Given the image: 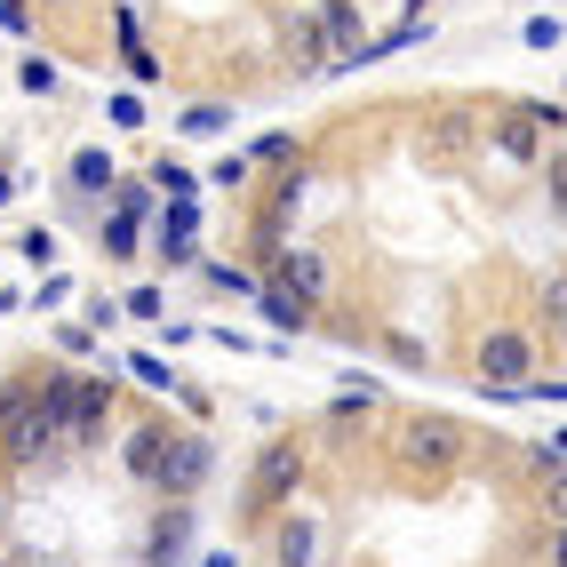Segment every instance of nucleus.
Returning a JSON list of instances; mask_svg holds the SVG:
<instances>
[{
  "label": "nucleus",
  "mask_w": 567,
  "mask_h": 567,
  "mask_svg": "<svg viewBox=\"0 0 567 567\" xmlns=\"http://www.w3.org/2000/svg\"><path fill=\"white\" fill-rule=\"evenodd\" d=\"M472 375H480V384H536V375H544V336H536V328H519V320L480 328Z\"/></svg>",
  "instance_id": "obj_3"
},
{
  "label": "nucleus",
  "mask_w": 567,
  "mask_h": 567,
  "mask_svg": "<svg viewBox=\"0 0 567 567\" xmlns=\"http://www.w3.org/2000/svg\"><path fill=\"white\" fill-rule=\"evenodd\" d=\"M208 472H216V447H208L200 432H168V456H161V472L144 480V487L168 496V504H193L200 487H208Z\"/></svg>",
  "instance_id": "obj_5"
},
{
  "label": "nucleus",
  "mask_w": 567,
  "mask_h": 567,
  "mask_svg": "<svg viewBox=\"0 0 567 567\" xmlns=\"http://www.w3.org/2000/svg\"><path fill=\"white\" fill-rule=\"evenodd\" d=\"M551 447H559V456H567V432H551Z\"/></svg>",
  "instance_id": "obj_38"
},
{
  "label": "nucleus",
  "mask_w": 567,
  "mask_h": 567,
  "mask_svg": "<svg viewBox=\"0 0 567 567\" xmlns=\"http://www.w3.org/2000/svg\"><path fill=\"white\" fill-rule=\"evenodd\" d=\"M121 305H128V320H168V288H161V280H144V288L121 296Z\"/></svg>",
  "instance_id": "obj_24"
},
{
  "label": "nucleus",
  "mask_w": 567,
  "mask_h": 567,
  "mask_svg": "<svg viewBox=\"0 0 567 567\" xmlns=\"http://www.w3.org/2000/svg\"><path fill=\"white\" fill-rule=\"evenodd\" d=\"M536 336H544L551 360H567V264L544 272V288H536Z\"/></svg>",
  "instance_id": "obj_9"
},
{
  "label": "nucleus",
  "mask_w": 567,
  "mask_h": 567,
  "mask_svg": "<svg viewBox=\"0 0 567 567\" xmlns=\"http://www.w3.org/2000/svg\"><path fill=\"white\" fill-rule=\"evenodd\" d=\"M248 168H256V161H248V153H233V161H216V176H208V184H224V193H233V184H248Z\"/></svg>",
  "instance_id": "obj_31"
},
{
  "label": "nucleus",
  "mask_w": 567,
  "mask_h": 567,
  "mask_svg": "<svg viewBox=\"0 0 567 567\" xmlns=\"http://www.w3.org/2000/svg\"><path fill=\"white\" fill-rule=\"evenodd\" d=\"M544 512L567 527V472H551V480H544Z\"/></svg>",
  "instance_id": "obj_32"
},
{
  "label": "nucleus",
  "mask_w": 567,
  "mask_h": 567,
  "mask_svg": "<svg viewBox=\"0 0 567 567\" xmlns=\"http://www.w3.org/2000/svg\"><path fill=\"white\" fill-rule=\"evenodd\" d=\"M320 41H328V72H336V64H344V56L360 49V9L328 0V9H320Z\"/></svg>",
  "instance_id": "obj_16"
},
{
  "label": "nucleus",
  "mask_w": 567,
  "mask_h": 567,
  "mask_svg": "<svg viewBox=\"0 0 567 567\" xmlns=\"http://www.w3.org/2000/svg\"><path fill=\"white\" fill-rule=\"evenodd\" d=\"M49 408L64 424V447H96V432L112 424V392L96 375H49Z\"/></svg>",
  "instance_id": "obj_4"
},
{
  "label": "nucleus",
  "mask_w": 567,
  "mask_h": 567,
  "mask_svg": "<svg viewBox=\"0 0 567 567\" xmlns=\"http://www.w3.org/2000/svg\"><path fill=\"white\" fill-rule=\"evenodd\" d=\"M392 456L415 472V480H447L464 456H472V440H464V424L456 415H432V408H415V415H400V432H392Z\"/></svg>",
  "instance_id": "obj_2"
},
{
  "label": "nucleus",
  "mask_w": 567,
  "mask_h": 567,
  "mask_svg": "<svg viewBox=\"0 0 567 567\" xmlns=\"http://www.w3.org/2000/svg\"><path fill=\"white\" fill-rule=\"evenodd\" d=\"M64 184L81 200H112V184H121V168H112V153H96V144H81V153L64 161Z\"/></svg>",
  "instance_id": "obj_12"
},
{
  "label": "nucleus",
  "mask_w": 567,
  "mask_h": 567,
  "mask_svg": "<svg viewBox=\"0 0 567 567\" xmlns=\"http://www.w3.org/2000/svg\"><path fill=\"white\" fill-rule=\"evenodd\" d=\"M144 551H153V567H176L184 551H193V504H168V512H161V527H153V544H144Z\"/></svg>",
  "instance_id": "obj_14"
},
{
  "label": "nucleus",
  "mask_w": 567,
  "mask_h": 567,
  "mask_svg": "<svg viewBox=\"0 0 567 567\" xmlns=\"http://www.w3.org/2000/svg\"><path fill=\"white\" fill-rule=\"evenodd\" d=\"M176 128H184V136H224V128H233V104H184Z\"/></svg>",
  "instance_id": "obj_19"
},
{
  "label": "nucleus",
  "mask_w": 567,
  "mask_h": 567,
  "mask_svg": "<svg viewBox=\"0 0 567 567\" xmlns=\"http://www.w3.org/2000/svg\"><path fill=\"white\" fill-rule=\"evenodd\" d=\"M519 472L527 480H551V472H567V456H559L551 440H536V447H519Z\"/></svg>",
  "instance_id": "obj_26"
},
{
  "label": "nucleus",
  "mask_w": 567,
  "mask_h": 567,
  "mask_svg": "<svg viewBox=\"0 0 567 567\" xmlns=\"http://www.w3.org/2000/svg\"><path fill=\"white\" fill-rule=\"evenodd\" d=\"M121 456H128V472H136V480H153V472H161V456H168V424H161V415H144V424L128 432Z\"/></svg>",
  "instance_id": "obj_15"
},
{
  "label": "nucleus",
  "mask_w": 567,
  "mask_h": 567,
  "mask_svg": "<svg viewBox=\"0 0 567 567\" xmlns=\"http://www.w3.org/2000/svg\"><path fill=\"white\" fill-rule=\"evenodd\" d=\"M104 121H112V128H144V96H136V89H121V96L104 104Z\"/></svg>",
  "instance_id": "obj_28"
},
{
  "label": "nucleus",
  "mask_w": 567,
  "mask_h": 567,
  "mask_svg": "<svg viewBox=\"0 0 567 567\" xmlns=\"http://www.w3.org/2000/svg\"><path fill=\"white\" fill-rule=\"evenodd\" d=\"M193 233H200V200H161V240H153V256H161V264H193Z\"/></svg>",
  "instance_id": "obj_10"
},
{
  "label": "nucleus",
  "mask_w": 567,
  "mask_h": 567,
  "mask_svg": "<svg viewBox=\"0 0 567 567\" xmlns=\"http://www.w3.org/2000/svg\"><path fill=\"white\" fill-rule=\"evenodd\" d=\"M9 200H17V176H9V168H0V208H9Z\"/></svg>",
  "instance_id": "obj_35"
},
{
  "label": "nucleus",
  "mask_w": 567,
  "mask_h": 567,
  "mask_svg": "<svg viewBox=\"0 0 567 567\" xmlns=\"http://www.w3.org/2000/svg\"><path fill=\"white\" fill-rule=\"evenodd\" d=\"M296 153H305V144H296V136H256V144H248V161H256V168H272V161L288 168Z\"/></svg>",
  "instance_id": "obj_27"
},
{
  "label": "nucleus",
  "mask_w": 567,
  "mask_h": 567,
  "mask_svg": "<svg viewBox=\"0 0 567 567\" xmlns=\"http://www.w3.org/2000/svg\"><path fill=\"white\" fill-rule=\"evenodd\" d=\"M264 280H288L296 296H305V305L320 312L328 296H336V272H328V256H312V248H288V256H272V272Z\"/></svg>",
  "instance_id": "obj_7"
},
{
  "label": "nucleus",
  "mask_w": 567,
  "mask_h": 567,
  "mask_svg": "<svg viewBox=\"0 0 567 567\" xmlns=\"http://www.w3.org/2000/svg\"><path fill=\"white\" fill-rule=\"evenodd\" d=\"M41 9H49V17H56V9H81V0H41Z\"/></svg>",
  "instance_id": "obj_36"
},
{
  "label": "nucleus",
  "mask_w": 567,
  "mask_h": 567,
  "mask_svg": "<svg viewBox=\"0 0 567 567\" xmlns=\"http://www.w3.org/2000/svg\"><path fill=\"white\" fill-rule=\"evenodd\" d=\"M128 375H136V384H153V392H184V384H176V368H168L161 352H128Z\"/></svg>",
  "instance_id": "obj_23"
},
{
  "label": "nucleus",
  "mask_w": 567,
  "mask_h": 567,
  "mask_svg": "<svg viewBox=\"0 0 567 567\" xmlns=\"http://www.w3.org/2000/svg\"><path fill=\"white\" fill-rule=\"evenodd\" d=\"M368 408H375V375H344V384H336V400H328L336 424H344V415H368Z\"/></svg>",
  "instance_id": "obj_18"
},
{
  "label": "nucleus",
  "mask_w": 567,
  "mask_h": 567,
  "mask_svg": "<svg viewBox=\"0 0 567 567\" xmlns=\"http://www.w3.org/2000/svg\"><path fill=\"white\" fill-rule=\"evenodd\" d=\"M112 208H121V216H136V224H144V216H153V208H161V200H153V176H128V184H112Z\"/></svg>",
  "instance_id": "obj_20"
},
{
  "label": "nucleus",
  "mask_w": 567,
  "mask_h": 567,
  "mask_svg": "<svg viewBox=\"0 0 567 567\" xmlns=\"http://www.w3.org/2000/svg\"><path fill=\"white\" fill-rule=\"evenodd\" d=\"M296 487H305V447H296V440H280V447H264V456H256V472H248V512L264 519L272 504H288Z\"/></svg>",
  "instance_id": "obj_6"
},
{
  "label": "nucleus",
  "mask_w": 567,
  "mask_h": 567,
  "mask_svg": "<svg viewBox=\"0 0 567 567\" xmlns=\"http://www.w3.org/2000/svg\"><path fill=\"white\" fill-rule=\"evenodd\" d=\"M256 312H264V328H280V336L312 328V305H305V296H296L288 280H264V288H256Z\"/></svg>",
  "instance_id": "obj_13"
},
{
  "label": "nucleus",
  "mask_w": 567,
  "mask_h": 567,
  "mask_svg": "<svg viewBox=\"0 0 567 567\" xmlns=\"http://www.w3.org/2000/svg\"><path fill=\"white\" fill-rule=\"evenodd\" d=\"M112 32H121V56H128V81H136V89H153V81H161V56H153V49H144V17L128 9V0H121V9H112Z\"/></svg>",
  "instance_id": "obj_11"
},
{
  "label": "nucleus",
  "mask_w": 567,
  "mask_h": 567,
  "mask_svg": "<svg viewBox=\"0 0 567 567\" xmlns=\"http://www.w3.org/2000/svg\"><path fill=\"white\" fill-rule=\"evenodd\" d=\"M17 81H24V96H49V89H56V56H41V49H32V56L17 64Z\"/></svg>",
  "instance_id": "obj_25"
},
{
  "label": "nucleus",
  "mask_w": 567,
  "mask_h": 567,
  "mask_svg": "<svg viewBox=\"0 0 567 567\" xmlns=\"http://www.w3.org/2000/svg\"><path fill=\"white\" fill-rule=\"evenodd\" d=\"M200 280H208V288H224V296H256V288H264L256 272H240V264H216V256L200 264Z\"/></svg>",
  "instance_id": "obj_22"
},
{
  "label": "nucleus",
  "mask_w": 567,
  "mask_h": 567,
  "mask_svg": "<svg viewBox=\"0 0 567 567\" xmlns=\"http://www.w3.org/2000/svg\"><path fill=\"white\" fill-rule=\"evenodd\" d=\"M0 567H9V559H0Z\"/></svg>",
  "instance_id": "obj_40"
},
{
  "label": "nucleus",
  "mask_w": 567,
  "mask_h": 567,
  "mask_svg": "<svg viewBox=\"0 0 567 567\" xmlns=\"http://www.w3.org/2000/svg\"><path fill=\"white\" fill-rule=\"evenodd\" d=\"M64 424L49 408V375H17L0 392V464L9 472H41V464H64Z\"/></svg>",
  "instance_id": "obj_1"
},
{
  "label": "nucleus",
  "mask_w": 567,
  "mask_h": 567,
  "mask_svg": "<svg viewBox=\"0 0 567 567\" xmlns=\"http://www.w3.org/2000/svg\"><path fill=\"white\" fill-rule=\"evenodd\" d=\"M193 567H240V559H233V551H200Z\"/></svg>",
  "instance_id": "obj_34"
},
{
  "label": "nucleus",
  "mask_w": 567,
  "mask_h": 567,
  "mask_svg": "<svg viewBox=\"0 0 567 567\" xmlns=\"http://www.w3.org/2000/svg\"><path fill=\"white\" fill-rule=\"evenodd\" d=\"M272 567H320V512H280L272 519Z\"/></svg>",
  "instance_id": "obj_8"
},
{
  "label": "nucleus",
  "mask_w": 567,
  "mask_h": 567,
  "mask_svg": "<svg viewBox=\"0 0 567 567\" xmlns=\"http://www.w3.org/2000/svg\"><path fill=\"white\" fill-rule=\"evenodd\" d=\"M551 567H567V527H559V559H551Z\"/></svg>",
  "instance_id": "obj_37"
},
{
  "label": "nucleus",
  "mask_w": 567,
  "mask_h": 567,
  "mask_svg": "<svg viewBox=\"0 0 567 567\" xmlns=\"http://www.w3.org/2000/svg\"><path fill=\"white\" fill-rule=\"evenodd\" d=\"M519 41H527V49H559V17H527Z\"/></svg>",
  "instance_id": "obj_29"
},
{
  "label": "nucleus",
  "mask_w": 567,
  "mask_h": 567,
  "mask_svg": "<svg viewBox=\"0 0 567 567\" xmlns=\"http://www.w3.org/2000/svg\"><path fill=\"white\" fill-rule=\"evenodd\" d=\"M0 512H9V496H0Z\"/></svg>",
  "instance_id": "obj_39"
},
{
  "label": "nucleus",
  "mask_w": 567,
  "mask_h": 567,
  "mask_svg": "<svg viewBox=\"0 0 567 567\" xmlns=\"http://www.w3.org/2000/svg\"><path fill=\"white\" fill-rule=\"evenodd\" d=\"M136 248H144V240H136V216H121V208H112V216H104V256L136 264Z\"/></svg>",
  "instance_id": "obj_21"
},
{
  "label": "nucleus",
  "mask_w": 567,
  "mask_h": 567,
  "mask_svg": "<svg viewBox=\"0 0 567 567\" xmlns=\"http://www.w3.org/2000/svg\"><path fill=\"white\" fill-rule=\"evenodd\" d=\"M0 32H24V0H0Z\"/></svg>",
  "instance_id": "obj_33"
},
{
  "label": "nucleus",
  "mask_w": 567,
  "mask_h": 567,
  "mask_svg": "<svg viewBox=\"0 0 567 567\" xmlns=\"http://www.w3.org/2000/svg\"><path fill=\"white\" fill-rule=\"evenodd\" d=\"M153 193L161 200H200V176L184 168V161H153Z\"/></svg>",
  "instance_id": "obj_17"
},
{
  "label": "nucleus",
  "mask_w": 567,
  "mask_h": 567,
  "mask_svg": "<svg viewBox=\"0 0 567 567\" xmlns=\"http://www.w3.org/2000/svg\"><path fill=\"white\" fill-rule=\"evenodd\" d=\"M17 248H24V264H49V256H56V233H41V224H24V240H17Z\"/></svg>",
  "instance_id": "obj_30"
}]
</instances>
